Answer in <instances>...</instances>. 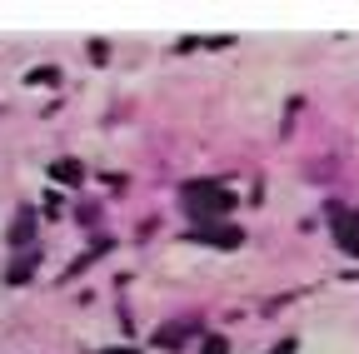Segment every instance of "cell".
Segmentation results:
<instances>
[{
	"mask_svg": "<svg viewBox=\"0 0 359 354\" xmlns=\"http://www.w3.org/2000/svg\"><path fill=\"white\" fill-rule=\"evenodd\" d=\"M185 205H190V215H200V219H219L224 210H230V195L215 190V185H190V190H185Z\"/></svg>",
	"mask_w": 359,
	"mask_h": 354,
	"instance_id": "obj_1",
	"label": "cell"
},
{
	"mask_svg": "<svg viewBox=\"0 0 359 354\" xmlns=\"http://www.w3.org/2000/svg\"><path fill=\"white\" fill-rule=\"evenodd\" d=\"M205 354H224V344H219V339H210V344H205Z\"/></svg>",
	"mask_w": 359,
	"mask_h": 354,
	"instance_id": "obj_2",
	"label": "cell"
}]
</instances>
